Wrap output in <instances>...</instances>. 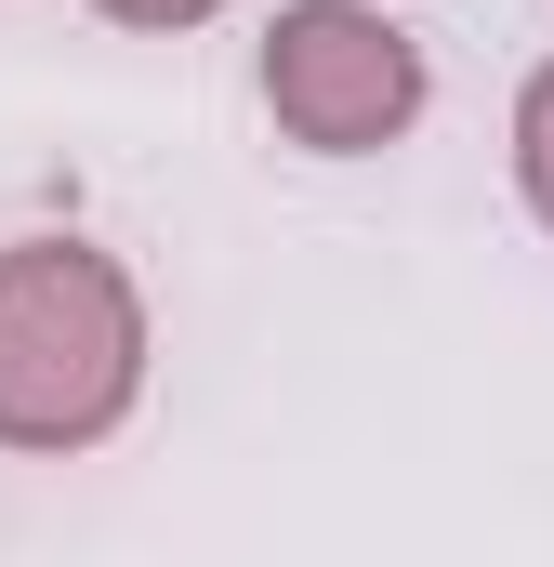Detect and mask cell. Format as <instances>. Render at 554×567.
Segmentation results:
<instances>
[{
    "label": "cell",
    "instance_id": "2",
    "mask_svg": "<svg viewBox=\"0 0 554 567\" xmlns=\"http://www.w3.org/2000/svg\"><path fill=\"white\" fill-rule=\"evenodd\" d=\"M252 93L304 158H383V145L422 133L435 66L383 0H277L265 53H252Z\"/></svg>",
    "mask_w": 554,
    "mask_h": 567
},
{
    "label": "cell",
    "instance_id": "1",
    "mask_svg": "<svg viewBox=\"0 0 554 567\" xmlns=\"http://www.w3.org/2000/svg\"><path fill=\"white\" fill-rule=\"evenodd\" d=\"M145 278L106 238H0V449L80 462L145 410Z\"/></svg>",
    "mask_w": 554,
    "mask_h": 567
},
{
    "label": "cell",
    "instance_id": "3",
    "mask_svg": "<svg viewBox=\"0 0 554 567\" xmlns=\"http://www.w3.org/2000/svg\"><path fill=\"white\" fill-rule=\"evenodd\" d=\"M502 145H515V198H529V225L554 238V53L515 80V133H502Z\"/></svg>",
    "mask_w": 554,
    "mask_h": 567
},
{
    "label": "cell",
    "instance_id": "4",
    "mask_svg": "<svg viewBox=\"0 0 554 567\" xmlns=\"http://www.w3.org/2000/svg\"><path fill=\"white\" fill-rule=\"evenodd\" d=\"M106 27H133V40H185V27H212L225 0H93Z\"/></svg>",
    "mask_w": 554,
    "mask_h": 567
}]
</instances>
